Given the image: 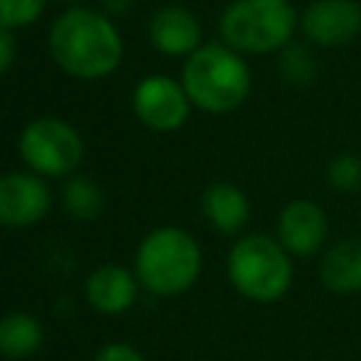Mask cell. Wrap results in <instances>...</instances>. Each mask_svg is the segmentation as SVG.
Masks as SVG:
<instances>
[{
  "instance_id": "277c9868",
  "label": "cell",
  "mask_w": 361,
  "mask_h": 361,
  "mask_svg": "<svg viewBox=\"0 0 361 361\" xmlns=\"http://www.w3.org/2000/svg\"><path fill=\"white\" fill-rule=\"evenodd\" d=\"M226 276L243 299L274 305L293 285V257L274 234H240L226 254Z\"/></svg>"
},
{
  "instance_id": "603a6c76",
  "label": "cell",
  "mask_w": 361,
  "mask_h": 361,
  "mask_svg": "<svg viewBox=\"0 0 361 361\" xmlns=\"http://www.w3.org/2000/svg\"><path fill=\"white\" fill-rule=\"evenodd\" d=\"M65 3H82V0H65Z\"/></svg>"
},
{
  "instance_id": "2e32d148",
  "label": "cell",
  "mask_w": 361,
  "mask_h": 361,
  "mask_svg": "<svg viewBox=\"0 0 361 361\" xmlns=\"http://www.w3.org/2000/svg\"><path fill=\"white\" fill-rule=\"evenodd\" d=\"M59 200H62V209L76 220H93L104 209V195H102L99 183L79 172H73L71 178L62 180Z\"/></svg>"
},
{
  "instance_id": "9a60e30c",
  "label": "cell",
  "mask_w": 361,
  "mask_h": 361,
  "mask_svg": "<svg viewBox=\"0 0 361 361\" xmlns=\"http://www.w3.org/2000/svg\"><path fill=\"white\" fill-rule=\"evenodd\" d=\"M42 347V324L25 310H11L0 316V355L28 358Z\"/></svg>"
},
{
  "instance_id": "ffe728a7",
  "label": "cell",
  "mask_w": 361,
  "mask_h": 361,
  "mask_svg": "<svg viewBox=\"0 0 361 361\" xmlns=\"http://www.w3.org/2000/svg\"><path fill=\"white\" fill-rule=\"evenodd\" d=\"M93 361H147V358L130 344H107L93 355Z\"/></svg>"
},
{
  "instance_id": "6da1fadb",
  "label": "cell",
  "mask_w": 361,
  "mask_h": 361,
  "mask_svg": "<svg viewBox=\"0 0 361 361\" xmlns=\"http://www.w3.org/2000/svg\"><path fill=\"white\" fill-rule=\"evenodd\" d=\"M48 51L68 76L96 82L121 65L124 42L113 17L87 6H73L54 20Z\"/></svg>"
},
{
  "instance_id": "4fadbf2b",
  "label": "cell",
  "mask_w": 361,
  "mask_h": 361,
  "mask_svg": "<svg viewBox=\"0 0 361 361\" xmlns=\"http://www.w3.org/2000/svg\"><path fill=\"white\" fill-rule=\"evenodd\" d=\"M149 42L164 56H192L203 45L200 20L186 6H164L149 20Z\"/></svg>"
},
{
  "instance_id": "ba28073f",
  "label": "cell",
  "mask_w": 361,
  "mask_h": 361,
  "mask_svg": "<svg viewBox=\"0 0 361 361\" xmlns=\"http://www.w3.org/2000/svg\"><path fill=\"white\" fill-rule=\"evenodd\" d=\"M192 102L180 85V79L152 73L144 76L133 90V113L135 118L155 133H175L186 124Z\"/></svg>"
},
{
  "instance_id": "44dd1931",
  "label": "cell",
  "mask_w": 361,
  "mask_h": 361,
  "mask_svg": "<svg viewBox=\"0 0 361 361\" xmlns=\"http://www.w3.org/2000/svg\"><path fill=\"white\" fill-rule=\"evenodd\" d=\"M14 56H17V39L8 28L0 25V76L14 65Z\"/></svg>"
},
{
  "instance_id": "8992f818",
  "label": "cell",
  "mask_w": 361,
  "mask_h": 361,
  "mask_svg": "<svg viewBox=\"0 0 361 361\" xmlns=\"http://www.w3.org/2000/svg\"><path fill=\"white\" fill-rule=\"evenodd\" d=\"M17 152H20L23 164L31 172H37L39 178H62L65 180L82 164L85 144L73 124H68L56 116H42L23 127V133L17 138Z\"/></svg>"
},
{
  "instance_id": "7a4b0ae2",
  "label": "cell",
  "mask_w": 361,
  "mask_h": 361,
  "mask_svg": "<svg viewBox=\"0 0 361 361\" xmlns=\"http://www.w3.org/2000/svg\"><path fill=\"white\" fill-rule=\"evenodd\" d=\"M180 85L192 107L226 116L245 104L251 93V68L243 54L226 42H203L192 56L183 59Z\"/></svg>"
},
{
  "instance_id": "7c38bea8",
  "label": "cell",
  "mask_w": 361,
  "mask_h": 361,
  "mask_svg": "<svg viewBox=\"0 0 361 361\" xmlns=\"http://www.w3.org/2000/svg\"><path fill=\"white\" fill-rule=\"evenodd\" d=\"M319 285L333 296H358L361 293V234L341 237L327 243L319 254Z\"/></svg>"
},
{
  "instance_id": "d6986e66",
  "label": "cell",
  "mask_w": 361,
  "mask_h": 361,
  "mask_svg": "<svg viewBox=\"0 0 361 361\" xmlns=\"http://www.w3.org/2000/svg\"><path fill=\"white\" fill-rule=\"evenodd\" d=\"M45 11V0H0V25L14 31L25 28Z\"/></svg>"
},
{
  "instance_id": "cb8c5ba5",
  "label": "cell",
  "mask_w": 361,
  "mask_h": 361,
  "mask_svg": "<svg viewBox=\"0 0 361 361\" xmlns=\"http://www.w3.org/2000/svg\"><path fill=\"white\" fill-rule=\"evenodd\" d=\"M189 361H195V358H189Z\"/></svg>"
},
{
  "instance_id": "5bb4252c",
  "label": "cell",
  "mask_w": 361,
  "mask_h": 361,
  "mask_svg": "<svg viewBox=\"0 0 361 361\" xmlns=\"http://www.w3.org/2000/svg\"><path fill=\"white\" fill-rule=\"evenodd\" d=\"M200 212H203L206 223L217 234L237 237L248 226L251 200H248V195L237 183H231V180H214V183L206 186V192L200 197Z\"/></svg>"
},
{
  "instance_id": "8fae6325",
  "label": "cell",
  "mask_w": 361,
  "mask_h": 361,
  "mask_svg": "<svg viewBox=\"0 0 361 361\" xmlns=\"http://www.w3.org/2000/svg\"><path fill=\"white\" fill-rule=\"evenodd\" d=\"M138 288L141 285L130 268H124L118 262H104L87 274L82 290L93 310H99L104 316H118L135 305Z\"/></svg>"
},
{
  "instance_id": "9c48e42d",
  "label": "cell",
  "mask_w": 361,
  "mask_h": 361,
  "mask_svg": "<svg viewBox=\"0 0 361 361\" xmlns=\"http://www.w3.org/2000/svg\"><path fill=\"white\" fill-rule=\"evenodd\" d=\"M299 34L313 48H344L361 37V0H310L299 11Z\"/></svg>"
},
{
  "instance_id": "30bf717a",
  "label": "cell",
  "mask_w": 361,
  "mask_h": 361,
  "mask_svg": "<svg viewBox=\"0 0 361 361\" xmlns=\"http://www.w3.org/2000/svg\"><path fill=\"white\" fill-rule=\"evenodd\" d=\"M54 195L45 178L31 169H14L0 175V226L31 228L48 217Z\"/></svg>"
},
{
  "instance_id": "ac0fdd59",
  "label": "cell",
  "mask_w": 361,
  "mask_h": 361,
  "mask_svg": "<svg viewBox=\"0 0 361 361\" xmlns=\"http://www.w3.org/2000/svg\"><path fill=\"white\" fill-rule=\"evenodd\" d=\"M324 180L338 195H355L361 192V155L353 149L336 152L324 166Z\"/></svg>"
},
{
  "instance_id": "3957f363",
  "label": "cell",
  "mask_w": 361,
  "mask_h": 361,
  "mask_svg": "<svg viewBox=\"0 0 361 361\" xmlns=\"http://www.w3.org/2000/svg\"><path fill=\"white\" fill-rule=\"evenodd\" d=\"M203 271V251L197 240L178 226L152 228L135 248L133 274L138 285L161 299L186 293Z\"/></svg>"
},
{
  "instance_id": "5b68a950",
  "label": "cell",
  "mask_w": 361,
  "mask_h": 361,
  "mask_svg": "<svg viewBox=\"0 0 361 361\" xmlns=\"http://www.w3.org/2000/svg\"><path fill=\"white\" fill-rule=\"evenodd\" d=\"M217 31L243 56L279 54L299 34V8L290 0H231Z\"/></svg>"
},
{
  "instance_id": "52a82bcc",
  "label": "cell",
  "mask_w": 361,
  "mask_h": 361,
  "mask_svg": "<svg viewBox=\"0 0 361 361\" xmlns=\"http://www.w3.org/2000/svg\"><path fill=\"white\" fill-rule=\"evenodd\" d=\"M274 237L293 259H319V254L327 248L330 217L322 203L310 197H293L279 209Z\"/></svg>"
},
{
  "instance_id": "e0dca14e",
  "label": "cell",
  "mask_w": 361,
  "mask_h": 361,
  "mask_svg": "<svg viewBox=\"0 0 361 361\" xmlns=\"http://www.w3.org/2000/svg\"><path fill=\"white\" fill-rule=\"evenodd\" d=\"M276 56H279V76H282L288 85L310 87V85L319 79V59H316L313 45L293 39V42L285 45Z\"/></svg>"
},
{
  "instance_id": "7402d4cb",
  "label": "cell",
  "mask_w": 361,
  "mask_h": 361,
  "mask_svg": "<svg viewBox=\"0 0 361 361\" xmlns=\"http://www.w3.org/2000/svg\"><path fill=\"white\" fill-rule=\"evenodd\" d=\"M135 0H102V8L107 17H124L130 8H133Z\"/></svg>"
}]
</instances>
